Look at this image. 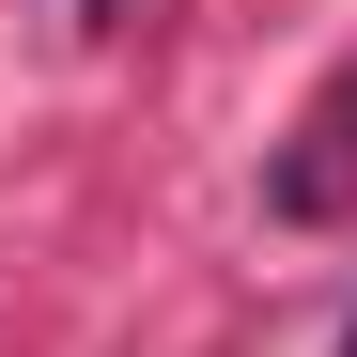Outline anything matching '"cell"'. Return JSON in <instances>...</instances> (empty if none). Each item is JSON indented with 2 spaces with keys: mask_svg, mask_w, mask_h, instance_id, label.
Returning a JSON list of instances; mask_svg holds the SVG:
<instances>
[{
  "mask_svg": "<svg viewBox=\"0 0 357 357\" xmlns=\"http://www.w3.org/2000/svg\"><path fill=\"white\" fill-rule=\"evenodd\" d=\"M264 218L280 233H326V218H357V63L295 109V140L264 155Z\"/></svg>",
  "mask_w": 357,
  "mask_h": 357,
  "instance_id": "1",
  "label": "cell"
},
{
  "mask_svg": "<svg viewBox=\"0 0 357 357\" xmlns=\"http://www.w3.org/2000/svg\"><path fill=\"white\" fill-rule=\"evenodd\" d=\"M342 357H357V326H342Z\"/></svg>",
  "mask_w": 357,
  "mask_h": 357,
  "instance_id": "2",
  "label": "cell"
}]
</instances>
